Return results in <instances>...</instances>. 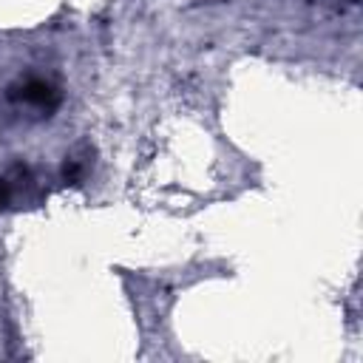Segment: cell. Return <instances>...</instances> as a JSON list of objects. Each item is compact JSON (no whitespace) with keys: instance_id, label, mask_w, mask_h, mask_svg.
<instances>
[{"instance_id":"obj_1","label":"cell","mask_w":363,"mask_h":363,"mask_svg":"<svg viewBox=\"0 0 363 363\" xmlns=\"http://www.w3.org/2000/svg\"><path fill=\"white\" fill-rule=\"evenodd\" d=\"M3 201H6V184L0 182V207H3Z\"/></svg>"}]
</instances>
